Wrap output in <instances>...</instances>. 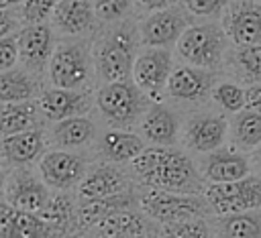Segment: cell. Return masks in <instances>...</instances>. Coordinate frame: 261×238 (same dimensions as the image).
I'll return each instance as SVG.
<instances>
[{"mask_svg":"<svg viewBox=\"0 0 261 238\" xmlns=\"http://www.w3.org/2000/svg\"><path fill=\"white\" fill-rule=\"evenodd\" d=\"M133 175L143 187L202 195L206 181L198 165L177 146H145V151L130 163Z\"/></svg>","mask_w":261,"mask_h":238,"instance_id":"cell-1","label":"cell"},{"mask_svg":"<svg viewBox=\"0 0 261 238\" xmlns=\"http://www.w3.org/2000/svg\"><path fill=\"white\" fill-rule=\"evenodd\" d=\"M139 47L137 24L126 20L112 22L92 43L96 79H100V83L130 79L135 59L141 51Z\"/></svg>","mask_w":261,"mask_h":238,"instance_id":"cell-2","label":"cell"},{"mask_svg":"<svg viewBox=\"0 0 261 238\" xmlns=\"http://www.w3.org/2000/svg\"><path fill=\"white\" fill-rule=\"evenodd\" d=\"M151 100L137 87L133 79L102 83L94 94V106L110 128L130 130L139 126Z\"/></svg>","mask_w":261,"mask_h":238,"instance_id":"cell-3","label":"cell"},{"mask_svg":"<svg viewBox=\"0 0 261 238\" xmlns=\"http://www.w3.org/2000/svg\"><path fill=\"white\" fill-rule=\"evenodd\" d=\"M228 37L216 22L190 24L177 39L173 53L181 63L216 71L228 57Z\"/></svg>","mask_w":261,"mask_h":238,"instance_id":"cell-4","label":"cell"},{"mask_svg":"<svg viewBox=\"0 0 261 238\" xmlns=\"http://www.w3.org/2000/svg\"><path fill=\"white\" fill-rule=\"evenodd\" d=\"M92 45L80 37H67L59 41L47 65V79L55 87L88 90L94 79Z\"/></svg>","mask_w":261,"mask_h":238,"instance_id":"cell-5","label":"cell"},{"mask_svg":"<svg viewBox=\"0 0 261 238\" xmlns=\"http://www.w3.org/2000/svg\"><path fill=\"white\" fill-rule=\"evenodd\" d=\"M137 205L149 220L159 224H173V222L204 218L206 214H210L204 195L173 193L151 187H143V191L137 193Z\"/></svg>","mask_w":261,"mask_h":238,"instance_id":"cell-6","label":"cell"},{"mask_svg":"<svg viewBox=\"0 0 261 238\" xmlns=\"http://www.w3.org/2000/svg\"><path fill=\"white\" fill-rule=\"evenodd\" d=\"M204 199L212 216L249 212L261 207V175H247L228 183H208Z\"/></svg>","mask_w":261,"mask_h":238,"instance_id":"cell-7","label":"cell"},{"mask_svg":"<svg viewBox=\"0 0 261 238\" xmlns=\"http://www.w3.org/2000/svg\"><path fill=\"white\" fill-rule=\"evenodd\" d=\"M173 67L175 53L171 47H141L130 79L151 102H161Z\"/></svg>","mask_w":261,"mask_h":238,"instance_id":"cell-8","label":"cell"},{"mask_svg":"<svg viewBox=\"0 0 261 238\" xmlns=\"http://www.w3.org/2000/svg\"><path fill=\"white\" fill-rule=\"evenodd\" d=\"M90 169L88 159L71 148H49L37 161V173L51 191L77 189Z\"/></svg>","mask_w":261,"mask_h":238,"instance_id":"cell-9","label":"cell"},{"mask_svg":"<svg viewBox=\"0 0 261 238\" xmlns=\"http://www.w3.org/2000/svg\"><path fill=\"white\" fill-rule=\"evenodd\" d=\"M190 12L184 6H169L145 12L137 22L141 47H175L181 33L192 24Z\"/></svg>","mask_w":261,"mask_h":238,"instance_id":"cell-10","label":"cell"},{"mask_svg":"<svg viewBox=\"0 0 261 238\" xmlns=\"http://www.w3.org/2000/svg\"><path fill=\"white\" fill-rule=\"evenodd\" d=\"M228 138V120L220 112H194L181 126L186 148L204 155L222 146Z\"/></svg>","mask_w":261,"mask_h":238,"instance_id":"cell-11","label":"cell"},{"mask_svg":"<svg viewBox=\"0 0 261 238\" xmlns=\"http://www.w3.org/2000/svg\"><path fill=\"white\" fill-rule=\"evenodd\" d=\"M16 45H18V61L29 71L41 75L47 71L49 59L57 45L55 31L49 22L37 24H22L16 31Z\"/></svg>","mask_w":261,"mask_h":238,"instance_id":"cell-12","label":"cell"},{"mask_svg":"<svg viewBox=\"0 0 261 238\" xmlns=\"http://www.w3.org/2000/svg\"><path fill=\"white\" fill-rule=\"evenodd\" d=\"M214 83H216L214 71L196 67V65H188V63H179L173 67V71L167 79L165 96L175 102H181V104L198 106V104H204L206 100H210Z\"/></svg>","mask_w":261,"mask_h":238,"instance_id":"cell-13","label":"cell"},{"mask_svg":"<svg viewBox=\"0 0 261 238\" xmlns=\"http://www.w3.org/2000/svg\"><path fill=\"white\" fill-rule=\"evenodd\" d=\"M51 197V189L45 185L39 173L31 171L29 167H14L8 173L4 199L20 212L39 214Z\"/></svg>","mask_w":261,"mask_h":238,"instance_id":"cell-14","label":"cell"},{"mask_svg":"<svg viewBox=\"0 0 261 238\" xmlns=\"http://www.w3.org/2000/svg\"><path fill=\"white\" fill-rule=\"evenodd\" d=\"M198 169L202 179L208 185V183H228V181L243 179L251 175L253 165L247 153L234 148L232 144L230 146L222 144L210 153H204Z\"/></svg>","mask_w":261,"mask_h":238,"instance_id":"cell-15","label":"cell"},{"mask_svg":"<svg viewBox=\"0 0 261 238\" xmlns=\"http://www.w3.org/2000/svg\"><path fill=\"white\" fill-rule=\"evenodd\" d=\"M220 26L234 47L261 43V2L232 0L222 12Z\"/></svg>","mask_w":261,"mask_h":238,"instance_id":"cell-16","label":"cell"},{"mask_svg":"<svg viewBox=\"0 0 261 238\" xmlns=\"http://www.w3.org/2000/svg\"><path fill=\"white\" fill-rule=\"evenodd\" d=\"M39 112L47 122H59L71 116H84L94 106L90 90H67V87H45L37 96Z\"/></svg>","mask_w":261,"mask_h":238,"instance_id":"cell-17","label":"cell"},{"mask_svg":"<svg viewBox=\"0 0 261 238\" xmlns=\"http://www.w3.org/2000/svg\"><path fill=\"white\" fill-rule=\"evenodd\" d=\"M141 136L151 146H175L181 138V120L163 102H151L139 122Z\"/></svg>","mask_w":261,"mask_h":238,"instance_id":"cell-18","label":"cell"},{"mask_svg":"<svg viewBox=\"0 0 261 238\" xmlns=\"http://www.w3.org/2000/svg\"><path fill=\"white\" fill-rule=\"evenodd\" d=\"M128 189L130 185L122 169L114 163H102L88 169L86 177L82 179L75 191L80 199H102V197L118 195Z\"/></svg>","mask_w":261,"mask_h":238,"instance_id":"cell-19","label":"cell"},{"mask_svg":"<svg viewBox=\"0 0 261 238\" xmlns=\"http://www.w3.org/2000/svg\"><path fill=\"white\" fill-rule=\"evenodd\" d=\"M47 151V134L41 126L0 138V155L10 167H29Z\"/></svg>","mask_w":261,"mask_h":238,"instance_id":"cell-20","label":"cell"},{"mask_svg":"<svg viewBox=\"0 0 261 238\" xmlns=\"http://www.w3.org/2000/svg\"><path fill=\"white\" fill-rule=\"evenodd\" d=\"M96 22L92 0H59L51 16L53 31L63 37H84L96 28Z\"/></svg>","mask_w":261,"mask_h":238,"instance_id":"cell-21","label":"cell"},{"mask_svg":"<svg viewBox=\"0 0 261 238\" xmlns=\"http://www.w3.org/2000/svg\"><path fill=\"white\" fill-rule=\"evenodd\" d=\"M147 142L141 134L124 128H108L98 136V153L106 163L124 165L133 163L143 151Z\"/></svg>","mask_w":261,"mask_h":238,"instance_id":"cell-22","label":"cell"},{"mask_svg":"<svg viewBox=\"0 0 261 238\" xmlns=\"http://www.w3.org/2000/svg\"><path fill=\"white\" fill-rule=\"evenodd\" d=\"M149 228V218L141 210L133 207L116 210L94 226L98 238H137L145 232H151Z\"/></svg>","mask_w":261,"mask_h":238,"instance_id":"cell-23","label":"cell"},{"mask_svg":"<svg viewBox=\"0 0 261 238\" xmlns=\"http://www.w3.org/2000/svg\"><path fill=\"white\" fill-rule=\"evenodd\" d=\"M49 140L57 148H82L96 140V124L90 116H71L59 122H53Z\"/></svg>","mask_w":261,"mask_h":238,"instance_id":"cell-24","label":"cell"},{"mask_svg":"<svg viewBox=\"0 0 261 238\" xmlns=\"http://www.w3.org/2000/svg\"><path fill=\"white\" fill-rule=\"evenodd\" d=\"M133 195L135 193L128 189L118 195H110V197H102V199H80V203L75 205V228L90 230L100 220H104L108 214H112L116 210L133 207V203L137 201V197H133Z\"/></svg>","mask_w":261,"mask_h":238,"instance_id":"cell-25","label":"cell"},{"mask_svg":"<svg viewBox=\"0 0 261 238\" xmlns=\"http://www.w3.org/2000/svg\"><path fill=\"white\" fill-rule=\"evenodd\" d=\"M39 94V75L27 67H12L0 73V104L37 100Z\"/></svg>","mask_w":261,"mask_h":238,"instance_id":"cell-26","label":"cell"},{"mask_svg":"<svg viewBox=\"0 0 261 238\" xmlns=\"http://www.w3.org/2000/svg\"><path fill=\"white\" fill-rule=\"evenodd\" d=\"M41 118L37 100L0 104V138L37 128Z\"/></svg>","mask_w":261,"mask_h":238,"instance_id":"cell-27","label":"cell"},{"mask_svg":"<svg viewBox=\"0 0 261 238\" xmlns=\"http://www.w3.org/2000/svg\"><path fill=\"white\" fill-rule=\"evenodd\" d=\"M212 228L218 238H261V207L216 216Z\"/></svg>","mask_w":261,"mask_h":238,"instance_id":"cell-28","label":"cell"},{"mask_svg":"<svg viewBox=\"0 0 261 238\" xmlns=\"http://www.w3.org/2000/svg\"><path fill=\"white\" fill-rule=\"evenodd\" d=\"M228 134L234 148L253 153L261 144V112L243 108L228 122Z\"/></svg>","mask_w":261,"mask_h":238,"instance_id":"cell-29","label":"cell"},{"mask_svg":"<svg viewBox=\"0 0 261 238\" xmlns=\"http://www.w3.org/2000/svg\"><path fill=\"white\" fill-rule=\"evenodd\" d=\"M39 216L51 230L53 238H61L65 236L67 228L75 226V203L67 191H55L51 193L47 205L39 212Z\"/></svg>","mask_w":261,"mask_h":238,"instance_id":"cell-30","label":"cell"},{"mask_svg":"<svg viewBox=\"0 0 261 238\" xmlns=\"http://www.w3.org/2000/svg\"><path fill=\"white\" fill-rule=\"evenodd\" d=\"M226 59L230 61L232 71L241 81L247 85L261 83V43L234 47Z\"/></svg>","mask_w":261,"mask_h":238,"instance_id":"cell-31","label":"cell"},{"mask_svg":"<svg viewBox=\"0 0 261 238\" xmlns=\"http://www.w3.org/2000/svg\"><path fill=\"white\" fill-rule=\"evenodd\" d=\"M210 100L228 114H237L245 108V87L232 79L216 81L210 94Z\"/></svg>","mask_w":261,"mask_h":238,"instance_id":"cell-32","label":"cell"},{"mask_svg":"<svg viewBox=\"0 0 261 238\" xmlns=\"http://www.w3.org/2000/svg\"><path fill=\"white\" fill-rule=\"evenodd\" d=\"M159 238H218V236L204 218H194L173 224H161Z\"/></svg>","mask_w":261,"mask_h":238,"instance_id":"cell-33","label":"cell"},{"mask_svg":"<svg viewBox=\"0 0 261 238\" xmlns=\"http://www.w3.org/2000/svg\"><path fill=\"white\" fill-rule=\"evenodd\" d=\"M92 4L98 22L112 24L126 18V14L135 6V0H92Z\"/></svg>","mask_w":261,"mask_h":238,"instance_id":"cell-34","label":"cell"},{"mask_svg":"<svg viewBox=\"0 0 261 238\" xmlns=\"http://www.w3.org/2000/svg\"><path fill=\"white\" fill-rule=\"evenodd\" d=\"M57 2L59 0H24L18 6L20 24H37V22L51 20Z\"/></svg>","mask_w":261,"mask_h":238,"instance_id":"cell-35","label":"cell"},{"mask_svg":"<svg viewBox=\"0 0 261 238\" xmlns=\"http://www.w3.org/2000/svg\"><path fill=\"white\" fill-rule=\"evenodd\" d=\"M181 2L192 16L212 18V16H222V12L232 0H181Z\"/></svg>","mask_w":261,"mask_h":238,"instance_id":"cell-36","label":"cell"},{"mask_svg":"<svg viewBox=\"0 0 261 238\" xmlns=\"http://www.w3.org/2000/svg\"><path fill=\"white\" fill-rule=\"evenodd\" d=\"M16 63H18V45H16V33H12L0 39V73L16 67Z\"/></svg>","mask_w":261,"mask_h":238,"instance_id":"cell-37","label":"cell"},{"mask_svg":"<svg viewBox=\"0 0 261 238\" xmlns=\"http://www.w3.org/2000/svg\"><path fill=\"white\" fill-rule=\"evenodd\" d=\"M20 24V18L12 8H0V39L12 35Z\"/></svg>","mask_w":261,"mask_h":238,"instance_id":"cell-38","label":"cell"},{"mask_svg":"<svg viewBox=\"0 0 261 238\" xmlns=\"http://www.w3.org/2000/svg\"><path fill=\"white\" fill-rule=\"evenodd\" d=\"M245 108L261 112V83H251L245 87Z\"/></svg>","mask_w":261,"mask_h":238,"instance_id":"cell-39","label":"cell"},{"mask_svg":"<svg viewBox=\"0 0 261 238\" xmlns=\"http://www.w3.org/2000/svg\"><path fill=\"white\" fill-rule=\"evenodd\" d=\"M177 0H135L137 8L145 14V12H153V10H161V8H169L173 6Z\"/></svg>","mask_w":261,"mask_h":238,"instance_id":"cell-40","label":"cell"},{"mask_svg":"<svg viewBox=\"0 0 261 238\" xmlns=\"http://www.w3.org/2000/svg\"><path fill=\"white\" fill-rule=\"evenodd\" d=\"M6 161H4V157L0 155V197H4V189H6V181H8V169H6Z\"/></svg>","mask_w":261,"mask_h":238,"instance_id":"cell-41","label":"cell"},{"mask_svg":"<svg viewBox=\"0 0 261 238\" xmlns=\"http://www.w3.org/2000/svg\"><path fill=\"white\" fill-rule=\"evenodd\" d=\"M251 165L255 167V171L261 175V144L253 151V157H251Z\"/></svg>","mask_w":261,"mask_h":238,"instance_id":"cell-42","label":"cell"},{"mask_svg":"<svg viewBox=\"0 0 261 238\" xmlns=\"http://www.w3.org/2000/svg\"><path fill=\"white\" fill-rule=\"evenodd\" d=\"M24 0H0V8H16L20 6Z\"/></svg>","mask_w":261,"mask_h":238,"instance_id":"cell-43","label":"cell"},{"mask_svg":"<svg viewBox=\"0 0 261 238\" xmlns=\"http://www.w3.org/2000/svg\"><path fill=\"white\" fill-rule=\"evenodd\" d=\"M137 238H159V234H153V232H145V234H141V236H137Z\"/></svg>","mask_w":261,"mask_h":238,"instance_id":"cell-44","label":"cell"},{"mask_svg":"<svg viewBox=\"0 0 261 238\" xmlns=\"http://www.w3.org/2000/svg\"><path fill=\"white\" fill-rule=\"evenodd\" d=\"M61 238H82V236H75V234H65V236H61Z\"/></svg>","mask_w":261,"mask_h":238,"instance_id":"cell-45","label":"cell"}]
</instances>
